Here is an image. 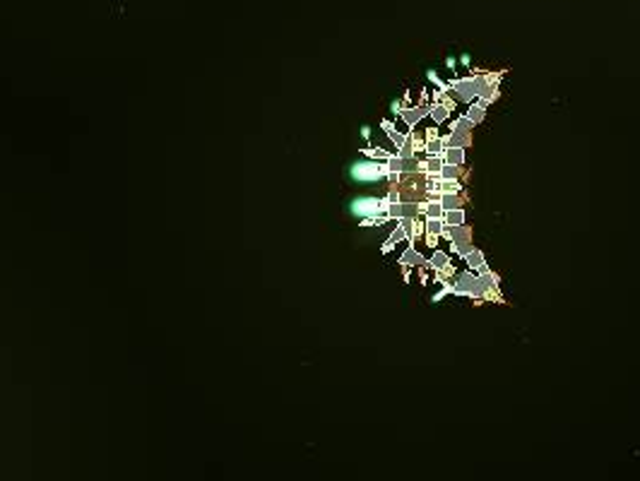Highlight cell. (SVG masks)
I'll return each instance as SVG.
<instances>
[{
    "mask_svg": "<svg viewBox=\"0 0 640 481\" xmlns=\"http://www.w3.org/2000/svg\"><path fill=\"white\" fill-rule=\"evenodd\" d=\"M443 222L448 224V226H460V224H465V222H467L465 207H460V209H445V214H443Z\"/></svg>",
    "mask_w": 640,
    "mask_h": 481,
    "instance_id": "12",
    "label": "cell"
},
{
    "mask_svg": "<svg viewBox=\"0 0 640 481\" xmlns=\"http://www.w3.org/2000/svg\"><path fill=\"white\" fill-rule=\"evenodd\" d=\"M433 272H436V275H433V281H436V284H443V281L448 279L445 275H443V270H433Z\"/></svg>",
    "mask_w": 640,
    "mask_h": 481,
    "instance_id": "41",
    "label": "cell"
},
{
    "mask_svg": "<svg viewBox=\"0 0 640 481\" xmlns=\"http://www.w3.org/2000/svg\"><path fill=\"white\" fill-rule=\"evenodd\" d=\"M448 262H453V260H450V253H445V250L436 248V250H433V255H431V258H426V267H428V270H443Z\"/></svg>",
    "mask_w": 640,
    "mask_h": 481,
    "instance_id": "9",
    "label": "cell"
},
{
    "mask_svg": "<svg viewBox=\"0 0 640 481\" xmlns=\"http://www.w3.org/2000/svg\"><path fill=\"white\" fill-rule=\"evenodd\" d=\"M387 240H392V243H400V240H407V234H404V229H402V224L397 222V226L392 229V234H390V239Z\"/></svg>",
    "mask_w": 640,
    "mask_h": 481,
    "instance_id": "33",
    "label": "cell"
},
{
    "mask_svg": "<svg viewBox=\"0 0 640 481\" xmlns=\"http://www.w3.org/2000/svg\"><path fill=\"white\" fill-rule=\"evenodd\" d=\"M453 294L455 296H467L474 298L476 303L484 301V281L479 279L474 270H465V272H457L455 284H453Z\"/></svg>",
    "mask_w": 640,
    "mask_h": 481,
    "instance_id": "1",
    "label": "cell"
},
{
    "mask_svg": "<svg viewBox=\"0 0 640 481\" xmlns=\"http://www.w3.org/2000/svg\"><path fill=\"white\" fill-rule=\"evenodd\" d=\"M361 137L368 140V137H371V128H361Z\"/></svg>",
    "mask_w": 640,
    "mask_h": 481,
    "instance_id": "45",
    "label": "cell"
},
{
    "mask_svg": "<svg viewBox=\"0 0 640 481\" xmlns=\"http://www.w3.org/2000/svg\"><path fill=\"white\" fill-rule=\"evenodd\" d=\"M450 294H453V281H448V279H445V281L440 284V291L433 298H431V301H433V303H438V301H443V298L450 296Z\"/></svg>",
    "mask_w": 640,
    "mask_h": 481,
    "instance_id": "30",
    "label": "cell"
},
{
    "mask_svg": "<svg viewBox=\"0 0 640 481\" xmlns=\"http://www.w3.org/2000/svg\"><path fill=\"white\" fill-rule=\"evenodd\" d=\"M400 176H402V173H387L385 178H387V183H390V185H397V183H400Z\"/></svg>",
    "mask_w": 640,
    "mask_h": 481,
    "instance_id": "39",
    "label": "cell"
},
{
    "mask_svg": "<svg viewBox=\"0 0 640 481\" xmlns=\"http://www.w3.org/2000/svg\"><path fill=\"white\" fill-rule=\"evenodd\" d=\"M402 104H404V106H412V96H409V92H404V96H402Z\"/></svg>",
    "mask_w": 640,
    "mask_h": 481,
    "instance_id": "44",
    "label": "cell"
},
{
    "mask_svg": "<svg viewBox=\"0 0 640 481\" xmlns=\"http://www.w3.org/2000/svg\"><path fill=\"white\" fill-rule=\"evenodd\" d=\"M433 101H438V104H443L448 111L453 113L457 109V101H455V96H450V92H443V89H433Z\"/></svg>",
    "mask_w": 640,
    "mask_h": 481,
    "instance_id": "15",
    "label": "cell"
},
{
    "mask_svg": "<svg viewBox=\"0 0 640 481\" xmlns=\"http://www.w3.org/2000/svg\"><path fill=\"white\" fill-rule=\"evenodd\" d=\"M448 116H450V111H448L443 104H438V101H433V104H431V109H428V118H431L436 125L445 123V120H448Z\"/></svg>",
    "mask_w": 640,
    "mask_h": 481,
    "instance_id": "13",
    "label": "cell"
},
{
    "mask_svg": "<svg viewBox=\"0 0 640 481\" xmlns=\"http://www.w3.org/2000/svg\"><path fill=\"white\" fill-rule=\"evenodd\" d=\"M462 260L467 262V270H474V272L479 270V267H481V265H484V262H486L484 253H481L479 248H472V250H469V253H467V255H465Z\"/></svg>",
    "mask_w": 640,
    "mask_h": 481,
    "instance_id": "14",
    "label": "cell"
},
{
    "mask_svg": "<svg viewBox=\"0 0 640 481\" xmlns=\"http://www.w3.org/2000/svg\"><path fill=\"white\" fill-rule=\"evenodd\" d=\"M472 145V132L467 130H450V137H448V145L445 147H469Z\"/></svg>",
    "mask_w": 640,
    "mask_h": 481,
    "instance_id": "8",
    "label": "cell"
},
{
    "mask_svg": "<svg viewBox=\"0 0 640 481\" xmlns=\"http://www.w3.org/2000/svg\"><path fill=\"white\" fill-rule=\"evenodd\" d=\"M440 157H443L445 164H457V166H462V164H465V147H445Z\"/></svg>",
    "mask_w": 640,
    "mask_h": 481,
    "instance_id": "10",
    "label": "cell"
},
{
    "mask_svg": "<svg viewBox=\"0 0 640 481\" xmlns=\"http://www.w3.org/2000/svg\"><path fill=\"white\" fill-rule=\"evenodd\" d=\"M351 176H354V178H359V181H378V178H383V173H381V164H376V161L356 164V166L351 168Z\"/></svg>",
    "mask_w": 640,
    "mask_h": 481,
    "instance_id": "4",
    "label": "cell"
},
{
    "mask_svg": "<svg viewBox=\"0 0 640 481\" xmlns=\"http://www.w3.org/2000/svg\"><path fill=\"white\" fill-rule=\"evenodd\" d=\"M419 281H421V286H426V284H428V275H426V265H421V267H419Z\"/></svg>",
    "mask_w": 640,
    "mask_h": 481,
    "instance_id": "37",
    "label": "cell"
},
{
    "mask_svg": "<svg viewBox=\"0 0 640 481\" xmlns=\"http://www.w3.org/2000/svg\"><path fill=\"white\" fill-rule=\"evenodd\" d=\"M443 214H445V209H443V204H440L438 198H428L426 214H424V217H443Z\"/></svg>",
    "mask_w": 640,
    "mask_h": 481,
    "instance_id": "23",
    "label": "cell"
},
{
    "mask_svg": "<svg viewBox=\"0 0 640 481\" xmlns=\"http://www.w3.org/2000/svg\"><path fill=\"white\" fill-rule=\"evenodd\" d=\"M409 142H412V149H414V154H421L424 147H426V140L421 137V135H414V132H409Z\"/></svg>",
    "mask_w": 640,
    "mask_h": 481,
    "instance_id": "31",
    "label": "cell"
},
{
    "mask_svg": "<svg viewBox=\"0 0 640 481\" xmlns=\"http://www.w3.org/2000/svg\"><path fill=\"white\" fill-rule=\"evenodd\" d=\"M440 176H443V178H462V176H465V166H457V164H443Z\"/></svg>",
    "mask_w": 640,
    "mask_h": 481,
    "instance_id": "24",
    "label": "cell"
},
{
    "mask_svg": "<svg viewBox=\"0 0 640 481\" xmlns=\"http://www.w3.org/2000/svg\"><path fill=\"white\" fill-rule=\"evenodd\" d=\"M424 234H438L445 229V222H443V217H424Z\"/></svg>",
    "mask_w": 640,
    "mask_h": 481,
    "instance_id": "18",
    "label": "cell"
},
{
    "mask_svg": "<svg viewBox=\"0 0 640 481\" xmlns=\"http://www.w3.org/2000/svg\"><path fill=\"white\" fill-rule=\"evenodd\" d=\"M438 200H440V204H443V209H460V207H465L462 193H443Z\"/></svg>",
    "mask_w": 640,
    "mask_h": 481,
    "instance_id": "11",
    "label": "cell"
},
{
    "mask_svg": "<svg viewBox=\"0 0 640 481\" xmlns=\"http://www.w3.org/2000/svg\"><path fill=\"white\" fill-rule=\"evenodd\" d=\"M428 109H431V106H404L402 111H400V118L409 125V132L414 130V125H419L421 118L428 116Z\"/></svg>",
    "mask_w": 640,
    "mask_h": 481,
    "instance_id": "5",
    "label": "cell"
},
{
    "mask_svg": "<svg viewBox=\"0 0 640 481\" xmlns=\"http://www.w3.org/2000/svg\"><path fill=\"white\" fill-rule=\"evenodd\" d=\"M404 109V104H402V99H397V101H392V113H397L400 116V111Z\"/></svg>",
    "mask_w": 640,
    "mask_h": 481,
    "instance_id": "42",
    "label": "cell"
},
{
    "mask_svg": "<svg viewBox=\"0 0 640 481\" xmlns=\"http://www.w3.org/2000/svg\"><path fill=\"white\" fill-rule=\"evenodd\" d=\"M412 270H414V267H407V265H402V279L407 281V284H409V279H412Z\"/></svg>",
    "mask_w": 640,
    "mask_h": 481,
    "instance_id": "40",
    "label": "cell"
},
{
    "mask_svg": "<svg viewBox=\"0 0 640 481\" xmlns=\"http://www.w3.org/2000/svg\"><path fill=\"white\" fill-rule=\"evenodd\" d=\"M479 70H472V75H467V77H453V80H448L445 82V87H448V92L455 94V99L460 101H465V104H472L476 96H479Z\"/></svg>",
    "mask_w": 640,
    "mask_h": 481,
    "instance_id": "2",
    "label": "cell"
},
{
    "mask_svg": "<svg viewBox=\"0 0 640 481\" xmlns=\"http://www.w3.org/2000/svg\"><path fill=\"white\" fill-rule=\"evenodd\" d=\"M424 164H426V173H424V176H440L445 161H443V157H426Z\"/></svg>",
    "mask_w": 640,
    "mask_h": 481,
    "instance_id": "16",
    "label": "cell"
},
{
    "mask_svg": "<svg viewBox=\"0 0 640 481\" xmlns=\"http://www.w3.org/2000/svg\"><path fill=\"white\" fill-rule=\"evenodd\" d=\"M467 116H469V120H472L474 125H479V123H484V118H486V109L479 106L476 101H472V104H467Z\"/></svg>",
    "mask_w": 640,
    "mask_h": 481,
    "instance_id": "19",
    "label": "cell"
},
{
    "mask_svg": "<svg viewBox=\"0 0 640 481\" xmlns=\"http://www.w3.org/2000/svg\"><path fill=\"white\" fill-rule=\"evenodd\" d=\"M472 128H474V123L469 120L467 113H465V116H457L455 120L450 123V130H467V132H472Z\"/></svg>",
    "mask_w": 640,
    "mask_h": 481,
    "instance_id": "25",
    "label": "cell"
},
{
    "mask_svg": "<svg viewBox=\"0 0 640 481\" xmlns=\"http://www.w3.org/2000/svg\"><path fill=\"white\" fill-rule=\"evenodd\" d=\"M400 265H407V267H421V265H426V258H424L419 250L414 248V243H409V248L400 255Z\"/></svg>",
    "mask_w": 640,
    "mask_h": 481,
    "instance_id": "7",
    "label": "cell"
},
{
    "mask_svg": "<svg viewBox=\"0 0 640 481\" xmlns=\"http://www.w3.org/2000/svg\"><path fill=\"white\" fill-rule=\"evenodd\" d=\"M440 239L450 240V243H457V245H465V243H472V229L467 224H460V226H448L440 231Z\"/></svg>",
    "mask_w": 640,
    "mask_h": 481,
    "instance_id": "3",
    "label": "cell"
},
{
    "mask_svg": "<svg viewBox=\"0 0 640 481\" xmlns=\"http://www.w3.org/2000/svg\"><path fill=\"white\" fill-rule=\"evenodd\" d=\"M387 219H392V222H397V219H402V200L400 202H390V207H387Z\"/></svg>",
    "mask_w": 640,
    "mask_h": 481,
    "instance_id": "29",
    "label": "cell"
},
{
    "mask_svg": "<svg viewBox=\"0 0 640 481\" xmlns=\"http://www.w3.org/2000/svg\"><path fill=\"white\" fill-rule=\"evenodd\" d=\"M424 231H426V229H424V219L414 217V219H412V239L414 240L421 239V236H424Z\"/></svg>",
    "mask_w": 640,
    "mask_h": 481,
    "instance_id": "32",
    "label": "cell"
},
{
    "mask_svg": "<svg viewBox=\"0 0 640 481\" xmlns=\"http://www.w3.org/2000/svg\"><path fill=\"white\" fill-rule=\"evenodd\" d=\"M445 65H448V68L453 70V68H455V58H448V60H445Z\"/></svg>",
    "mask_w": 640,
    "mask_h": 481,
    "instance_id": "46",
    "label": "cell"
},
{
    "mask_svg": "<svg viewBox=\"0 0 640 481\" xmlns=\"http://www.w3.org/2000/svg\"><path fill=\"white\" fill-rule=\"evenodd\" d=\"M419 106H428V89L424 87L421 89V96H419Z\"/></svg>",
    "mask_w": 640,
    "mask_h": 481,
    "instance_id": "38",
    "label": "cell"
},
{
    "mask_svg": "<svg viewBox=\"0 0 640 481\" xmlns=\"http://www.w3.org/2000/svg\"><path fill=\"white\" fill-rule=\"evenodd\" d=\"M397 157H402V159H412V157H417L414 154V149H412V142L407 140L402 147H397Z\"/></svg>",
    "mask_w": 640,
    "mask_h": 481,
    "instance_id": "34",
    "label": "cell"
},
{
    "mask_svg": "<svg viewBox=\"0 0 640 481\" xmlns=\"http://www.w3.org/2000/svg\"><path fill=\"white\" fill-rule=\"evenodd\" d=\"M443 193H462L460 178H443V176H440V195H443Z\"/></svg>",
    "mask_w": 640,
    "mask_h": 481,
    "instance_id": "22",
    "label": "cell"
},
{
    "mask_svg": "<svg viewBox=\"0 0 640 481\" xmlns=\"http://www.w3.org/2000/svg\"><path fill=\"white\" fill-rule=\"evenodd\" d=\"M443 142L440 140H433V142H426V147H424V154L426 157H440L443 154Z\"/></svg>",
    "mask_w": 640,
    "mask_h": 481,
    "instance_id": "28",
    "label": "cell"
},
{
    "mask_svg": "<svg viewBox=\"0 0 640 481\" xmlns=\"http://www.w3.org/2000/svg\"><path fill=\"white\" fill-rule=\"evenodd\" d=\"M438 240H440L438 234H424V243H426L428 248H433V250L438 248Z\"/></svg>",
    "mask_w": 640,
    "mask_h": 481,
    "instance_id": "35",
    "label": "cell"
},
{
    "mask_svg": "<svg viewBox=\"0 0 640 481\" xmlns=\"http://www.w3.org/2000/svg\"><path fill=\"white\" fill-rule=\"evenodd\" d=\"M378 198H361V200H356V204H351V212H356V214H361V219L364 217H371V214H381L378 212Z\"/></svg>",
    "mask_w": 640,
    "mask_h": 481,
    "instance_id": "6",
    "label": "cell"
},
{
    "mask_svg": "<svg viewBox=\"0 0 640 481\" xmlns=\"http://www.w3.org/2000/svg\"><path fill=\"white\" fill-rule=\"evenodd\" d=\"M392 248H395V243H392V240H387V243H383L381 253H383V255H387V253H392Z\"/></svg>",
    "mask_w": 640,
    "mask_h": 481,
    "instance_id": "43",
    "label": "cell"
},
{
    "mask_svg": "<svg viewBox=\"0 0 640 481\" xmlns=\"http://www.w3.org/2000/svg\"><path fill=\"white\" fill-rule=\"evenodd\" d=\"M385 135H387V137H390V142H392V145H395V147H402L404 142H407V140H409V132H397V130H395V128H392V130H387V132H385Z\"/></svg>",
    "mask_w": 640,
    "mask_h": 481,
    "instance_id": "27",
    "label": "cell"
},
{
    "mask_svg": "<svg viewBox=\"0 0 640 481\" xmlns=\"http://www.w3.org/2000/svg\"><path fill=\"white\" fill-rule=\"evenodd\" d=\"M402 217H407V219H414V217H419V207H417V200H402Z\"/></svg>",
    "mask_w": 640,
    "mask_h": 481,
    "instance_id": "26",
    "label": "cell"
},
{
    "mask_svg": "<svg viewBox=\"0 0 640 481\" xmlns=\"http://www.w3.org/2000/svg\"><path fill=\"white\" fill-rule=\"evenodd\" d=\"M484 298L486 301H491V303H503L506 298L501 294V289L496 286V284H489V281H484Z\"/></svg>",
    "mask_w": 640,
    "mask_h": 481,
    "instance_id": "20",
    "label": "cell"
},
{
    "mask_svg": "<svg viewBox=\"0 0 640 481\" xmlns=\"http://www.w3.org/2000/svg\"><path fill=\"white\" fill-rule=\"evenodd\" d=\"M361 154L368 157V159H378V161H385V159L392 157V152H387V149H383V147H364Z\"/></svg>",
    "mask_w": 640,
    "mask_h": 481,
    "instance_id": "21",
    "label": "cell"
},
{
    "mask_svg": "<svg viewBox=\"0 0 640 481\" xmlns=\"http://www.w3.org/2000/svg\"><path fill=\"white\" fill-rule=\"evenodd\" d=\"M426 183H424V193L428 198H440V176H424Z\"/></svg>",
    "mask_w": 640,
    "mask_h": 481,
    "instance_id": "17",
    "label": "cell"
},
{
    "mask_svg": "<svg viewBox=\"0 0 640 481\" xmlns=\"http://www.w3.org/2000/svg\"><path fill=\"white\" fill-rule=\"evenodd\" d=\"M440 135H438V128L436 125H431V128H426V132H424V140L426 142H433V140H438Z\"/></svg>",
    "mask_w": 640,
    "mask_h": 481,
    "instance_id": "36",
    "label": "cell"
}]
</instances>
